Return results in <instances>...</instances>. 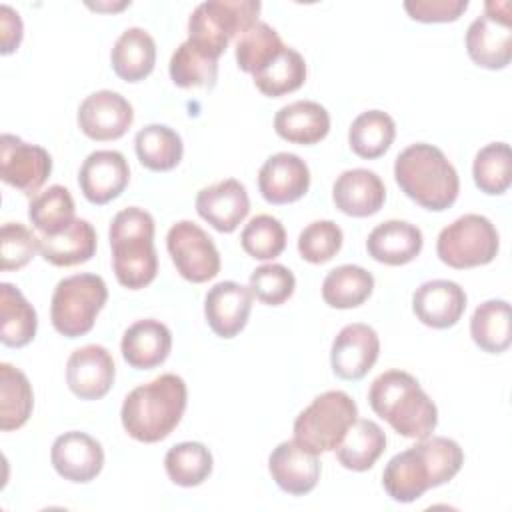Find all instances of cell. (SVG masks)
<instances>
[{
    "label": "cell",
    "mask_w": 512,
    "mask_h": 512,
    "mask_svg": "<svg viewBox=\"0 0 512 512\" xmlns=\"http://www.w3.org/2000/svg\"><path fill=\"white\" fill-rule=\"evenodd\" d=\"M240 244L248 256L256 260H272L286 248V230L278 218L258 214L244 226Z\"/></svg>",
    "instance_id": "b9f144b4"
},
{
    "label": "cell",
    "mask_w": 512,
    "mask_h": 512,
    "mask_svg": "<svg viewBox=\"0 0 512 512\" xmlns=\"http://www.w3.org/2000/svg\"><path fill=\"white\" fill-rule=\"evenodd\" d=\"M500 248L496 226L482 214H464L440 230L438 258L456 270L490 264Z\"/></svg>",
    "instance_id": "9c48e42d"
},
{
    "label": "cell",
    "mask_w": 512,
    "mask_h": 512,
    "mask_svg": "<svg viewBox=\"0 0 512 512\" xmlns=\"http://www.w3.org/2000/svg\"><path fill=\"white\" fill-rule=\"evenodd\" d=\"M308 188V164L292 152H278L270 156L258 172V190L262 198L276 206L300 200Z\"/></svg>",
    "instance_id": "d6986e66"
},
{
    "label": "cell",
    "mask_w": 512,
    "mask_h": 512,
    "mask_svg": "<svg viewBox=\"0 0 512 512\" xmlns=\"http://www.w3.org/2000/svg\"><path fill=\"white\" fill-rule=\"evenodd\" d=\"M356 418L358 406L346 392H322L296 416L294 440L314 454L336 450Z\"/></svg>",
    "instance_id": "ba28073f"
},
{
    "label": "cell",
    "mask_w": 512,
    "mask_h": 512,
    "mask_svg": "<svg viewBox=\"0 0 512 512\" xmlns=\"http://www.w3.org/2000/svg\"><path fill=\"white\" fill-rule=\"evenodd\" d=\"M252 310V292L234 280L214 284L204 298V316L220 338H234L244 330Z\"/></svg>",
    "instance_id": "44dd1931"
},
{
    "label": "cell",
    "mask_w": 512,
    "mask_h": 512,
    "mask_svg": "<svg viewBox=\"0 0 512 512\" xmlns=\"http://www.w3.org/2000/svg\"><path fill=\"white\" fill-rule=\"evenodd\" d=\"M468 8V0H408L404 10L418 22H454Z\"/></svg>",
    "instance_id": "bcb514c9"
},
{
    "label": "cell",
    "mask_w": 512,
    "mask_h": 512,
    "mask_svg": "<svg viewBox=\"0 0 512 512\" xmlns=\"http://www.w3.org/2000/svg\"><path fill=\"white\" fill-rule=\"evenodd\" d=\"M212 466V454L202 442H180L164 456L168 478L182 488L200 486L212 474Z\"/></svg>",
    "instance_id": "ab89813d"
},
{
    "label": "cell",
    "mask_w": 512,
    "mask_h": 512,
    "mask_svg": "<svg viewBox=\"0 0 512 512\" xmlns=\"http://www.w3.org/2000/svg\"><path fill=\"white\" fill-rule=\"evenodd\" d=\"M464 464L460 444L446 436H428L394 454L384 472L382 486L394 502H414L426 490L450 482Z\"/></svg>",
    "instance_id": "6da1fadb"
},
{
    "label": "cell",
    "mask_w": 512,
    "mask_h": 512,
    "mask_svg": "<svg viewBox=\"0 0 512 512\" xmlns=\"http://www.w3.org/2000/svg\"><path fill=\"white\" fill-rule=\"evenodd\" d=\"M248 288L262 304L280 306L294 294L296 278L284 264H262L250 274Z\"/></svg>",
    "instance_id": "ee69618b"
},
{
    "label": "cell",
    "mask_w": 512,
    "mask_h": 512,
    "mask_svg": "<svg viewBox=\"0 0 512 512\" xmlns=\"http://www.w3.org/2000/svg\"><path fill=\"white\" fill-rule=\"evenodd\" d=\"M394 136L396 124L390 114L382 110H366L352 120L348 130V144L356 156L374 160L388 152Z\"/></svg>",
    "instance_id": "e575fe53"
},
{
    "label": "cell",
    "mask_w": 512,
    "mask_h": 512,
    "mask_svg": "<svg viewBox=\"0 0 512 512\" xmlns=\"http://www.w3.org/2000/svg\"><path fill=\"white\" fill-rule=\"evenodd\" d=\"M28 218L42 236H54L66 230L74 218V198L68 188L54 184L36 194L28 204Z\"/></svg>",
    "instance_id": "d590c367"
},
{
    "label": "cell",
    "mask_w": 512,
    "mask_h": 512,
    "mask_svg": "<svg viewBox=\"0 0 512 512\" xmlns=\"http://www.w3.org/2000/svg\"><path fill=\"white\" fill-rule=\"evenodd\" d=\"M256 88L270 98L298 90L306 82V62L294 48H284L268 66L252 74Z\"/></svg>",
    "instance_id": "f35d334b"
},
{
    "label": "cell",
    "mask_w": 512,
    "mask_h": 512,
    "mask_svg": "<svg viewBox=\"0 0 512 512\" xmlns=\"http://www.w3.org/2000/svg\"><path fill=\"white\" fill-rule=\"evenodd\" d=\"M368 402L374 414L404 438H428L438 424L436 404L420 382L404 370H386L376 376L368 390Z\"/></svg>",
    "instance_id": "3957f363"
},
{
    "label": "cell",
    "mask_w": 512,
    "mask_h": 512,
    "mask_svg": "<svg viewBox=\"0 0 512 512\" xmlns=\"http://www.w3.org/2000/svg\"><path fill=\"white\" fill-rule=\"evenodd\" d=\"M120 350L128 366L136 370L156 368L168 358L172 350V332L160 320H138L126 328Z\"/></svg>",
    "instance_id": "cb8c5ba5"
},
{
    "label": "cell",
    "mask_w": 512,
    "mask_h": 512,
    "mask_svg": "<svg viewBox=\"0 0 512 512\" xmlns=\"http://www.w3.org/2000/svg\"><path fill=\"white\" fill-rule=\"evenodd\" d=\"M22 20H20V14L10 8L8 4H2L0 6V40H2V48L0 52L6 56V54H12L20 42H22Z\"/></svg>",
    "instance_id": "7dc6e473"
},
{
    "label": "cell",
    "mask_w": 512,
    "mask_h": 512,
    "mask_svg": "<svg viewBox=\"0 0 512 512\" xmlns=\"http://www.w3.org/2000/svg\"><path fill=\"white\" fill-rule=\"evenodd\" d=\"M38 240L24 224L6 222L0 232V268L4 272L24 268L38 252Z\"/></svg>",
    "instance_id": "f6af8a7d"
},
{
    "label": "cell",
    "mask_w": 512,
    "mask_h": 512,
    "mask_svg": "<svg viewBox=\"0 0 512 512\" xmlns=\"http://www.w3.org/2000/svg\"><path fill=\"white\" fill-rule=\"evenodd\" d=\"M114 376V358L100 344H86L68 356L66 384L80 400L104 398L114 384Z\"/></svg>",
    "instance_id": "5bb4252c"
},
{
    "label": "cell",
    "mask_w": 512,
    "mask_h": 512,
    "mask_svg": "<svg viewBox=\"0 0 512 512\" xmlns=\"http://www.w3.org/2000/svg\"><path fill=\"white\" fill-rule=\"evenodd\" d=\"M34 408V392L26 374L8 364H0V428L4 432L22 428Z\"/></svg>",
    "instance_id": "d6a6232c"
},
{
    "label": "cell",
    "mask_w": 512,
    "mask_h": 512,
    "mask_svg": "<svg viewBox=\"0 0 512 512\" xmlns=\"http://www.w3.org/2000/svg\"><path fill=\"white\" fill-rule=\"evenodd\" d=\"M258 0H208L188 18V40L212 58H220L234 36H240L260 14Z\"/></svg>",
    "instance_id": "8992f818"
},
{
    "label": "cell",
    "mask_w": 512,
    "mask_h": 512,
    "mask_svg": "<svg viewBox=\"0 0 512 512\" xmlns=\"http://www.w3.org/2000/svg\"><path fill=\"white\" fill-rule=\"evenodd\" d=\"M384 450V430L374 420L356 418V422L344 434L342 442L336 446V458L346 470L364 472L376 464Z\"/></svg>",
    "instance_id": "f1b7e54d"
},
{
    "label": "cell",
    "mask_w": 512,
    "mask_h": 512,
    "mask_svg": "<svg viewBox=\"0 0 512 512\" xmlns=\"http://www.w3.org/2000/svg\"><path fill=\"white\" fill-rule=\"evenodd\" d=\"M268 470L278 488L292 496L312 492L320 480L318 454L306 450L296 440L280 442L270 452Z\"/></svg>",
    "instance_id": "ac0fdd59"
},
{
    "label": "cell",
    "mask_w": 512,
    "mask_h": 512,
    "mask_svg": "<svg viewBox=\"0 0 512 512\" xmlns=\"http://www.w3.org/2000/svg\"><path fill=\"white\" fill-rule=\"evenodd\" d=\"M186 402V382L178 374H160L158 378L136 386L124 398L120 410L122 426L128 436L138 442H160L180 424Z\"/></svg>",
    "instance_id": "7a4b0ae2"
},
{
    "label": "cell",
    "mask_w": 512,
    "mask_h": 512,
    "mask_svg": "<svg viewBox=\"0 0 512 512\" xmlns=\"http://www.w3.org/2000/svg\"><path fill=\"white\" fill-rule=\"evenodd\" d=\"M412 310L424 326L444 330L462 318L466 292L452 280H428L412 294Z\"/></svg>",
    "instance_id": "7402d4cb"
},
{
    "label": "cell",
    "mask_w": 512,
    "mask_h": 512,
    "mask_svg": "<svg viewBox=\"0 0 512 512\" xmlns=\"http://www.w3.org/2000/svg\"><path fill=\"white\" fill-rule=\"evenodd\" d=\"M106 300L108 288L98 274L82 272L62 278L56 284L50 302V320L54 330L66 338L88 334Z\"/></svg>",
    "instance_id": "52a82bcc"
},
{
    "label": "cell",
    "mask_w": 512,
    "mask_h": 512,
    "mask_svg": "<svg viewBox=\"0 0 512 512\" xmlns=\"http://www.w3.org/2000/svg\"><path fill=\"white\" fill-rule=\"evenodd\" d=\"M274 130L286 142L310 146L328 136L330 114L314 100H296L276 112Z\"/></svg>",
    "instance_id": "484cf974"
},
{
    "label": "cell",
    "mask_w": 512,
    "mask_h": 512,
    "mask_svg": "<svg viewBox=\"0 0 512 512\" xmlns=\"http://www.w3.org/2000/svg\"><path fill=\"white\" fill-rule=\"evenodd\" d=\"M470 336L474 344L488 354L508 350L512 342L510 304L496 298L482 302L470 318Z\"/></svg>",
    "instance_id": "1f68e13d"
},
{
    "label": "cell",
    "mask_w": 512,
    "mask_h": 512,
    "mask_svg": "<svg viewBox=\"0 0 512 512\" xmlns=\"http://www.w3.org/2000/svg\"><path fill=\"white\" fill-rule=\"evenodd\" d=\"M52 172L50 154L38 146L24 142L14 134L0 138V178L12 188L32 196L42 188Z\"/></svg>",
    "instance_id": "7c38bea8"
},
{
    "label": "cell",
    "mask_w": 512,
    "mask_h": 512,
    "mask_svg": "<svg viewBox=\"0 0 512 512\" xmlns=\"http://www.w3.org/2000/svg\"><path fill=\"white\" fill-rule=\"evenodd\" d=\"M170 78L180 88H212L218 80V60L184 40L170 58Z\"/></svg>",
    "instance_id": "8d00e7d4"
},
{
    "label": "cell",
    "mask_w": 512,
    "mask_h": 512,
    "mask_svg": "<svg viewBox=\"0 0 512 512\" xmlns=\"http://www.w3.org/2000/svg\"><path fill=\"white\" fill-rule=\"evenodd\" d=\"M134 148L140 164L152 172H168L176 168L184 154L180 134L164 124H148L138 130Z\"/></svg>",
    "instance_id": "4dcf8cb0"
},
{
    "label": "cell",
    "mask_w": 512,
    "mask_h": 512,
    "mask_svg": "<svg viewBox=\"0 0 512 512\" xmlns=\"http://www.w3.org/2000/svg\"><path fill=\"white\" fill-rule=\"evenodd\" d=\"M424 246L422 230L406 220H386L378 224L366 240L368 254L382 264L402 266L412 262Z\"/></svg>",
    "instance_id": "d4e9b609"
},
{
    "label": "cell",
    "mask_w": 512,
    "mask_h": 512,
    "mask_svg": "<svg viewBox=\"0 0 512 512\" xmlns=\"http://www.w3.org/2000/svg\"><path fill=\"white\" fill-rule=\"evenodd\" d=\"M108 236L116 280L128 290L148 286L158 274L152 214L144 208L128 206L112 218Z\"/></svg>",
    "instance_id": "5b68a950"
},
{
    "label": "cell",
    "mask_w": 512,
    "mask_h": 512,
    "mask_svg": "<svg viewBox=\"0 0 512 512\" xmlns=\"http://www.w3.org/2000/svg\"><path fill=\"white\" fill-rule=\"evenodd\" d=\"M342 228L332 220L310 222L298 236V252L310 264L332 260L342 248Z\"/></svg>",
    "instance_id": "7bdbcfd3"
},
{
    "label": "cell",
    "mask_w": 512,
    "mask_h": 512,
    "mask_svg": "<svg viewBox=\"0 0 512 512\" xmlns=\"http://www.w3.org/2000/svg\"><path fill=\"white\" fill-rule=\"evenodd\" d=\"M466 52L470 60L488 70H502L512 58L510 2H486L484 14L466 30Z\"/></svg>",
    "instance_id": "30bf717a"
},
{
    "label": "cell",
    "mask_w": 512,
    "mask_h": 512,
    "mask_svg": "<svg viewBox=\"0 0 512 512\" xmlns=\"http://www.w3.org/2000/svg\"><path fill=\"white\" fill-rule=\"evenodd\" d=\"M394 178L400 190L426 210H448L460 192V178L446 154L426 142L404 148L394 162Z\"/></svg>",
    "instance_id": "277c9868"
},
{
    "label": "cell",
    "mask_w": 512,
    "mask_h": 512,
    "mask_svg": "<svg viewBox=\"0 0 512 512\" xmlns=\"http://www.w3.org/2000/svg\"><path fill=\"white\" fill-rule=\"evenodd\" d=\"M54 470L70 482L86 484L94 480L104 466L102 444L86 432H64L60 434L50 450Z\"/></svg>",
    "instance_id": "e0dca14e"
},
{
    "label": "cell",
    "mask_w": 512,
    "mask_h": 512,
    "mask_svg": "<svg viewBox=\"0 0 512 512\" xmlns=\"http://www.w3.org/2000/svg\"><path fill=\"white\" fill-rule=\"evenodd\" d=\"M132 122V104L122 94L112 90H98L86 96L78 108L80 130L98 142L122 138Z\"/></svg>",
    "instance_id": "4fadbf2b"
},
{
    "label": "cell",
    "mask_w": 512,
    "mask_h": 512,
    "mask_svg": "<svg viewBox=\"0 0 512 512\" xmlns=\"http://www.w3.org/2000/svg\"><path fill=\"white\" fill-rule=\"evenodd\" d=\"M380 354V340L372 326L354 322L344 326L330 350L332 372L342 380H360L376 364Z\"/></svg>",
    "instance_id": "9a60e30c"
},
{
    "label": "cell",
    "mask_w": 512,
    "mask_h": 512,
    "mask_svg": "<svg viewBox=\"0 0 512 512\" xmlns=\"http://www.w3.org/2000/svg\"><path fill=\"white\" fill-rule=\"evenodd\" d=\"M474 184L480 192L498 196L512 184V152L506 142H490L478 150L472 164Z\"/></svg>",
    "instance_id": "60d3db41"
},
{
    "label": "cell",
    "mask_w": 512,
    "mask_h": 512,
    "mask_svg": "<svg viewBox=\"0 0 512 512\" xmlns=\"http://www.w3.org/2000/svg\"><path fill=\"white\" fill-rule=\"evenodd\" d=\"M286 44L280 34L266 22H256L244 30L236 40V62L238 68L246 74H256L268 66Z\"/></svg>",
    "instance_id": "74e56055"
},
{
    "label": "cell",
    "mask_w": 512,
    "mask_h": 512,
    "mask_svg": "<svg viewBox=\"0 0 512 512\" xmlns=\"http://www.w3.org/2000/svg\"><path fill=\"white\" fill-rule=\"evenodd\" d=\"M166 248L178 274L188 282L202 284L220 272V254L214 240L192 220L170 226Z\"/></svg>",
    "instance_id": "8fae6325"
},
{
    "label": "cell",
    "mask_w": 512,
    "mask_h": 512,
    "mask_svg": "<svg viewBox=\"0 0 512 512\" xmlns=\"http://www.w3.org/2000/svg\"><path fill=\"white\" fill-rule=\"evenodd\" d=\"M130 182V168L122 152L96 150L86 156L78 172L84 198L96 206L118 198Z\"/></svg>",
    "instance_id": "2e32d148"
},
{
    "label": "cell",
    "mask_w": 512,
    "mask_h": 512,
    "mask_svg": "<svg viewBox=\"0 0 512 512\" xmlns=\"http://www.w3.org/2000/svg\"><path fill=\"white\" fill-rule=\"evenodd\" d=\"M196 212L218 232H234L250 212V198L236 178L220 180L196 194Z\"/></svg>",
    "instance_id": "ffe728a7"
},
{
    "label": "cell",
    "mask_w": 512,
    "mask_h": 512,
    "mask_svg": "<svg viewBox=\"0 0 512 512\" xmlns=\"http://www.w3.org/2000/svg\"><path fill=\"white\" fill-rule=\"evenodd\" d=\"M38 316L24 294L8 284H0V340L4 346L22 348L36 336Z\"/></svg>",
    "instance_id": "f546056e"
},
{
    "label": "cell",
    "mask_w": 512,
    "mask_h": 512,
    "mask_svg": "<svg viewBox=\"0 0 512 512\" xmlns=\"http://www.w3.org/2000/svg\"><path fill=\"white\" fill-rule=\"evenodd\" d=\"M332 200L336 208L354 218H366L376 214L386 200V188L382 178L366 168L344 170L334 186Z\"/></svg>",
    "instance_id": "603a6c76"
},
{
    "label": "cell",
    "mask_w": 512,
    "mask_h": 512,
    "mask_svg": "<svg viewBox=\"0 0 512 512\" xmlns=\"http://www.w3.org/2000/svg\"><path fill=\"white\" fill-rule=\"evenodd\" d=\"M40 256L52 266H78L96 254V230L84 220L76 218L66 230L38 240Z\"/></svg>",
    "instance_id": "83f0119b"
},
{
    "label": "cell",
    "mask_w": 512,
    "mask_h": 512,
    "mask_svg": "<svg viewBox=\"0 0 512 512\" xmlns=\"http://www.w3.org/2000/svg\"><path fill=\"white\" fill-rule=\"evenodd\" d=\"M374 290V276L356 264L330 270L322 282V298L328 306L348 310L364 304Z\"/></svg>",
    "instance_id": "836d02e7"
},
{
    "label": "cell",
    "mask_w": 512,
    "mask_h": 512,
    "mask_svg": "<svg viewBox=\"0 0 512 512\" xmlns=\"http://www.w3.org/2000/svg\"><path fill=\"white\" fill-rule=\"evenodd\" d=\"M110 62L118 78L140 82L154 70L156 42L144 28H126L112 46Z\"/></svg>",
    "instance_id": "4316f807"
}]
</instances>
